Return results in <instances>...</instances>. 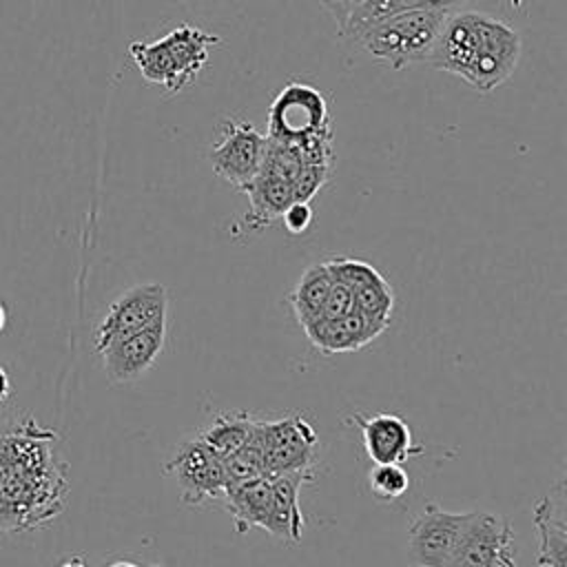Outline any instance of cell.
I'll return each instance as SVG.
<instances>
[{
	"label": "cell",
	"instance_id": "cell-29",
	"mask_svg": "<svg viewBox=\"0 0 567 567\" xmlns=\"http://www.w3.org/2000/svg\"><path fill=\"white\" fill-rule=\"evenodd\" d=\"M13 394V383H11V377L9 372L4 370V365L0 363V403H4L9 396Z\"/></svg>",
	"mask_w": 567,
	"mask_h": 567
},
{
	"label": "cell",
	"instance_id": "cell-32",
	"mask_svg": "<svg viewBox=\"0 0 567 567\" xmlns=\"http://www.w3.org/2000/svg\"><path fill=\"white\" fill-rule=\"evenodd\" d=\"M109 567H140L137 563H131V560H115V563H111Z\"/></svg>",
	"mask_w": 567,
	"mask_h": 567
},
{
	"label": "cell",
	"instance_id": "cell-24",
	"mask_svg": "<svg viewBox=\"0 0 567 567\" xmlns=\"http://www.w3.org/2000/svg\"><path fill=\"white\" fill-rule=\"evenodd\" d=\"M370 492L379 501H394L410 487V476L401 467V463H374L368 474Z\"/></svg>",
	"mask_w": 567,
	"mask_h": 567
},
{
	"label": "cell",
	"instance_id": "cell-26",
	"mask_svg": "<svg viewBox=\"0 0 567 567\" xmlns=\"http://www.w3.org/2000/svg\"><path fill=\"white\" fill-rule=\"evenodd\" d=\"M352 310H354V295H352V290L346 288V286H341V284H334V281H332V288H330V292H328V297H326V303H323V308H321V312H319V317H317L315 323L341 319V317L350 315ZM310 326H312V323H310ZM303 330H306V328H303Z\"/></svg>",
	"mask_w": 567,
	"mask_h": 567
},
{
	"label": "cell",
	"instance_id": "cell-18",
	"mask_svg": "<svg viewBox=\"0 0 567 567\" xmlns=\"http://www.w3.org/2000/svg\"><path fill=\"white\" fill-rule=\"evenodd\" d=\"M241 193H246L250 202L246 221L252 230L270 226L275 219L281 217L286 206L292 202L290 182L268 173H257V177Z\"/></svg>",
	"mask_w": 567,
	"mask_h": 567
},
{
	"label": "cell",
	"instance_id": "cell-9",
	"mask_svg": "<svg viewBox=\"0 0 567 567\" xmlns=\"http://www.w3.org/2000/svg\"><path fill=\"white\" fill-rule=\"evenodd\" d=\"M168 292L162 284H140L124 290L104 312L102 321L95 328L93 346L95 352H102L113 341L133 334L159 317H166Z\"/></svg>",
	"mask_w": 567,
	"mask_h": 567
},
{
	"label": "cell",
	"instance_id": "cell-13",
	"mask_svg": "<svg viewBox=\"0 0 567 567\" xmlns=\"http://www.w3.org/2000/svg\"><path fill=\"white\" fill-rule=\"evenodd\" d=\"M350 421L359 425L363 447L372 463H403L423 452L421 445H412V430L399 414L354 412Z\"/></svg>",
	"mask_w": 567,
	"mask_h": 567
},
{
	"label": "cell",
	"instance_id": "cell-21",
	"mask_svg": "<svg viewBox=\"0 0 567 567\" xmlns=\"http://www.w3.org/2000/svg\"><path fill=\"white\" fill-rule=\"evenodd\" d=\"M252 425L255 416H250L248 412H219L204 430H199L197 439H202L215 454L226 458L246 445Z\"/></svg>",
	"mask_w": 567,
	"mask_h": 567
},
{
	"label": "cell",
	"instance_id": "cell-31",
	"mask_svg": "<svg viewBox=\"0 0 567 567\" xmlns=\"http://www.w3.org/2000/svg\"><path fill=\"white\" fill-rule=\"evenodd\" d=\"M7 321H9V312H7V306H4V301H2V297H0V334H2V330L7 328Z\"/></svg>",
	"mask_w": 567,
	"mask_h": 567
},
{
	"label": "cell",
	"instance_id": "cell-34",
	"mask_svg": "<svg viewBox=\"0 0 567 567\" xmlns=\"http://www.w3.org/2000/svg\"><path fill=\"white\" fill-rule=\"evenodd\" d=\"M151 567H164V565H151Z\"/></svg>",
	"mask_w": 567,
	"mask_h": 567
},
{
	"label": "cell",
	"instance_id": "cell-27",
	"mask_svg": "<svg viewBox=\"0 0 567 567\" xmlns=\"http://www.w3.org/2000/svg\"><path fill=\"white\" fill-rule=\"evenodd\" d=\"M281 219L290 235H301L312 224V208L308 202H290L281 213Z\"/></svg>",
	"mask_w": 567,
	"mask_h": 567
},
{
	"label": "cell",
	"instance_id": "cell-16",
	"mask_svg": "<svg viewBox=\"0 0 567 567\" xmlns=\"http://www.w3.org/2000/svg\"><path fill=\"white\" fill-rule=\"evenodd\" d=\"M224 503L230 512L239 534L252 527H266L270 507H272V485L268 476H255L224 489Z\"/></svg>",
	"mask_w": 567,
	"mask_h": 567
},
{
	"label": "cell",
	"instance_id": "cell-1",
	"mask_svg": "<svg viewBox=\"0 0 567 567\" xmlns=\"http://www.w3.org/2000/svg\"><path fill=\"white\" fill-rule=\"evenodd\" d=\"M55 439L33 416L0 434V532H31L64 509L66 463L51 447Z\"/></svg>",
	"mask_w": 567,
	"mask_h": 567
},
{
	"label": "cell",
	"instance_id": "cell-8",
	"mask_svg": "<svg viewBox=\"0 0 567 567\" xmlns=\"http://www.w3.org/2000/svg\"><path fill=\"white\" fill-rule=\"evenodd\" d=\"M266 151V135H261L250 122L239 117H226L219 126V140L213 144L208 157L213 171L244 190L259 173Z\"/></svg>",
	"mask_w": 567,
	"mask_h": 567
},
{
	"label": "cell",
	"instance_id": "cell-25",
	"mask_svg": "<svg viewBox=\"0 0 567 567\" xmlns=\"http://www.w3.org/2000/svg\"><path fill=\"white\" fill-rule=\"evenodd\" d=\"M332 166L328 164H301L292 179V202H310L330 179Z\"/></svg>",
	"mask_w": 567,
	"mask_h": 567
},
{
	"label": "cell",
	"instance_id": "cell-6",
	"mask_svg": "<svg viewBox=\"0 0 567 567\" xmlns=\"http://www.w3.org/2000/svg\"><path fill=\"white\" fill-rule=\"evenodd\" d=\"M252 439L264 454V476L312 470L319 439L315 427L301 414L270 421L255 419Z\"/></svg>",
	"mask_w": 567,
	"mask_h": 567
},
{
	"label": "cell",
	"instance_id": "cell-22",
	"mask_svg": "<svg viewBox=\"0 0 567 567\" xmlns=\"http://www.w3.org/2000/svg\"><path fill=\"white\" fill-rule=\"evenodd\" d=\"M354 295V312L361 315V319L377 332L381 334L392 317V306H394V297H392V288L390 284L383 279L372 281L368 286H361L359 290L352 292Z\"/></svg>",
	"mask_w": 567,
	"mask_h": 567
},
{
	"label": "cell",
	"instance_id": "cell-10",
	"mask_svg": "<svg viewBox=\"0 0 567 567\" xmlns=\"http://www.w3.org/2000/svg\"><path fill=\"white\" fill-rule=\"evenodd\" d=\"M166 476H173L182 487V503L202 505L204 501L221 498L226 489L224 458L215 454L202 439L182 443L175 456L164 467Z\"/></svg>",
	"mask_w": 567,
	"mask_h": 567
},
{
	"label": "cell",
	"instance_id": "cell-15",
	"mask_svg": "<svg viewBox=\"0 0 567 567\" xmlns=\"http://www.w3.org/2000/svg\"><path fill=\"white\" fill-rule=\"evenodd\" d=\"M268 478L272 485V507H270L264 529L288 545H299L301 534H303V516L299 509V489L303 483L312 481L315 474H312V470H301V472H286V474L268 476Z\"/></svg>",
	"mask_w": 567,
	"mask_h": 567
},
{
	"label": "cell",
	"instance_id": "cell-17",
	"mask_svg": "<svg viewBox=\"0 0 567 567\" xmlns=\"http://www.w3.org/2000/svg\"><path fill=\"white\" fill-rule=\"evenodd\" d=\"M306 337L310 343L323 352V354H337V352H352L361 350L370 341H374L379 334L361 319L359 312H350L341 319L332 321H319L308 326Z\"/></svg>",
	"mask_w": 567,
	"mask_h": 567
},
{
	"label": "cell",
	"instance_id": "cell-5",
	"mask_svg": "<svg viewBox=\"0 0 567 567\" xmlns=\"http://www.w3.org/2000/svg\"><path fill=\"white\" fill-rule=\"evenodd\" d=\"M516 536L505 516L467 512L445 567H516Z\"/></svg>",
	"mask_w": 567,
	"mask_h": 567
},
{
	"label": "cell",
	"instance_id": "cell-19",
	"mask_svg": "<svg viewBox=\"0 0 567 567\" xmlns=\"http://www.w3.org/2000/svg\"><path fill=\"white\" fill-rule=\"evenodd\" d=\"M330 288H332V277L326 270L323 261L312 264L303 270L301 279L297 281L292 292L286 297V301L290 303V308H292L301 328H308L310 323L317 321Z\"/></svg>",
	"mask_w": 567,
	"mask_h": 567
},
{
	"label": "cell",
	"instance_id": "cell-2",
	"mask_svg": "<svg viewBox=\"0 0 567 567\" xmlns=\"http://www.w3.org/2000/svg\"><path fill=\"white\" fill-rule=\"evenodd\" d=\"M520 58V35L489 13L450 11L427 55L434 69L463 78L478 93L503 84Z\"/></svg>",
	"mask_w": 567,
	"mask_h": 567
},
{
	"label": "cell",
	"instance_id": "cell-7",
	"mask_svg": "<svg viewBox=\"0 0 567 567\" xmlns=\"http://www.w3.org/2000/svg\"><path fill=\"white\" fill-rule=\"evenodd\" d=\"M321 133H332L323 93L306 82H288L270 104L266 137L299 144Z\"/></svg>",
	"mask_w": 567,
	"mask_h": 567
},
{
	"label": "cell",
	"instance_id": "cell-20",
	"mask_svg": "<svg viewBox=\"0 0 567 567\" xmlns=\"http://www.w3.org/2000/svg\"><path fill=\"white\" fill-rule=\"evenodd\" d=\"M465 2H470V0H368L350 16V20L346 22V27L339 33L350 38L352 33H357L359 29H363L368 24H372L381 18L394 16V13H403V11H445V13H450Z\"/></svg>",
	"mask_w": 567,
	"mask_h": 567
},
{
	"label": "cell",
	"instance_id": "cell-33",
	"mask_svg": "<svg viewBox=\"0 0 567 567\" xmlns=\"http://www.w3.org/2000/svg\"><path fill=\"white\" fill-rule=\"evenodd\" d=\"M498 2H505L512 9H520L523 7V0H498Z\"/></svg>",
	"mask_w": 567,
	"mask_h": 567
},
{
	"label": "cell",
	"instance_id": "cell-23",
	"mask_svg": "<svg viewBox=\"0 0 567 567\" xmlns=\"http://www.w3.org/2000/svg\"><path fill=\"white\" fill-rule=\"evenodd\" d=\"M323 266L330 272L334 284H341V286L350 288L352 292L359 290L361 286L383 279V275L372 264L354 259V257H330L323 261Z\"/></svg>",
	"mask_w": 567,
	"mask_h": 567
},
{
	"label": "cell",
	"instance_id": "cell-28",
	"mask_svg": "<svg viewBox=\"0 0 567 567\" xmlns=\"http://www.w3.org/2000/svg\"><path fill=\"white\" fill-rule=\"evenodd\" d=\"M323 4V9L334 18L337 22V29L341 31L346 27V22L350 20V16L361 7L365 4L368 0H319Z\"/></svg>",
	"mask_w": 567,
	"mask_h": 567
},
{
	"label": "cell",
	"instance_id": "cell-4",
	"mask_svg": "<svg viewBox=\"0 0 567 567\" xmlns=\"http://www.w3.org/2000/svg\"><path fill=\"white\" fill-rule=\"evenodd\" d=\"M445 16V11L394 13L359 29L350 40L372 60L401 71L412 62L427 60Z\"/></svg>",
	"mask_w": 567,
	"mask_h": 567
},
{
	"label": "cell",
	"instance_id": "cell-3",
	"mask_svg": "<svg viewBox=\"0 0 567 567\" xmlns=\"http://www.w3.org/2000/svg\"><path fill=\"white\" fill-rule=\"evenodd\" d=\"M219 42L221 38L217 33L202 31L193 24H177L155 42H131L128 55L144 80L177 95L197 80L208 62L210 47Z\"/></svg>",
	"mask_w": 567,
	"mask_h": 567
},
{
	"label": "cell",
	"instance_id": "cell-12",
	"mask_svg": "<svg viewBox=\"0 0 567 567\" xmlns=\"http://www.w3.org/2000/svg\"><path fill=\"white\" fill-rule=\"evenodd\" d=\"M166 343V317H159L151 326L126 334L104 348L102 361L111 383H128L140 379L159 357Z\"/></svg>",
	"mask_w": 567,
	"mask_h": 567
},
{
	"label": "cell",
	"instance_id": "cell-11",
	"mask_svg": "<svg viewBox=\"0 0 567 567\" xmlns=\"http://www.w3.org/2000/svg\"><path fill=\"white\" fill-rule=\"evenodd\" d=\"M467 512H447L427 503L408 529V556L416 567H445Z\"/></svg>",
	"mask_w": 567,
	"mask_h": 567
},
{
	"label": "cell",
	"instance_id": "cell-14",
	"mask_svg": "<svg viewBox=\"0 0 567 567\" xmlns=\"http://www.w3.org/2000/svg\"><path fill=\"white\" fill-rule=\"evenodd\" d=\"M540 567H567V494L558 481L534 507Z\"/></svg>",
	"mask_w": 567,
	"mask_h": 567
},
{
	"label": "cell",
	"instance_id": "cell-30",
	"mask_svg": "<svg viewBox=\"0 0 567 567\" xmlns=\"http://www.w3.org/2000/svg\"><path fill=\"white\" fill-rule=\"evenodd\" d=\"M58 567H86V563H84L82 556H71V558H66L64 563H60Z\"/></svg>",
	"mask_w": 567,
	"mask_h": 567
}]
</instances>
